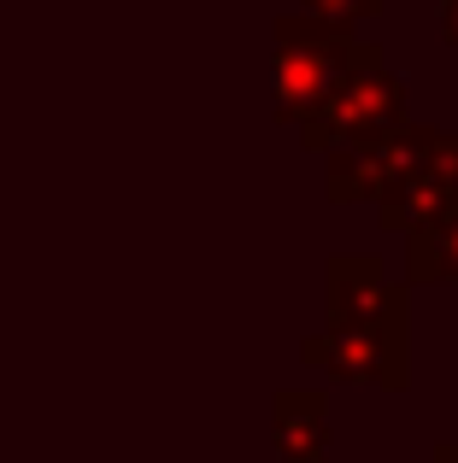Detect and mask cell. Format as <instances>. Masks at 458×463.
<instances>
[{
    "label": "cell",
    "instance_id": "obj_11",
    "mask_svg": "<svg viewBox=\"0 0 458 463\" xmlns=\"http://www.w3.org/2000/svg\"><path fill=\"white\" fill-rule=\"evenodd\" d=\"M435 463H458V440H441L435 446Z\"/></svg>",
    "mask_w": 458,
    "mask_h": 463
},
{
    "label": "cell",
    "instance_id": "obj_6",
    "mask_svg": "<svg viewBox=\"0 0 458 463\" xmlns=\"http://www.w3.org/2000/svg\"><path fill=\"white\" fill-rule=\"evenodd\" d=\"M453 212H458V129H441L429 158L377 205V223L400 241H417L424 229L447 223Z\"/></svg>",
    "mask_w": 458,
    "mask_h": 463
},
{
    "label": "cell",
    "instance_id": "obj_9",
    "mask_svg": "<svg viewBox=\"0 0 458 463\" xmlns=\"http://www.w3.org/2000/svg\"><path fill=\"white\" fill-rule=\"evenodd\" d=\"M300 12L335 24V30H358V24H370L382 12V0H300Z\"/></svg>",
    "mask_w": 458,
    "mask_h": 463
},
{
    "label": "cell",
    "instance_id": "obj_8",
    "mask_svg": "<svg viewBox=\"0 0 458 463\" xmlns=\"http://www.w3.org/2000/svg\"><path fill=\"white\" fill-rule=\"evenodd\" d=\"M406 282H458V212L406 241Z\"/></svg>",
    "mask_w": 458,
    "mask_h": 463
},
{
    "label": "cell",
    "instance_id": "obj_1",
    "mask_svg": "<svg viewBox=\"0 0 458 463\" xmlns=\"http://www.w3.org/2000/svg\"><path fill=\"white\" fill-rule=\"evenodd\" d=\"M271 118L294 129L311 124L353 71L382 65V42H365L358 30H335L311 12H282L271 24Z\"/></svg>",
    "mask_w": 458,
    "mask_h": 463
},
{
    "label": "cell",
    "instance_id": "obj_2",
    "mask_svg": "<svg viewBox=\"0 0 458 463\" xmlns=\"http://www.w3.org/2000/svg\"><path fill=\"white\" fill-rule=\"evenodd\" d=\"M300 364L329 382L382 387L406 393L412 387V323H370V328H323L300 340Z\"/></svg>",
    "mask_w": 458,
    "mask_h": 463
},
{
    "label": "cell",
    "instance_id": "obj_3",
    "mask_svg": "<svg viewBox=\"0 0 458 463\" xmlns=\"http://www.w3.org/2000/svg\"><path fill=\"white\" fill-rule=\"evenodd\" d=\"M406 106H412V94H406V82L394 77L388 65H370V71H353V77L335 89V100L323 106L311 124H300V147L306 153H341L353 147V141H370V136H388V129L412 124L406 118Z\"/></svg>",
    "mask_w": 458,
    "mask_h": 463
},
{
    "label": "cell",
    "instance_id": "obj_10",
    "mask_svg": "<svg viewBox=\"0 0 458 463\" xmlns=\"http://www.w3.org/2000/svg\"><path fill=\"white\" fill-rule=\"evenodd\" d=\"M441 42L458 53V0H441Z\"/></svg>",
    "mask_w": 458,
    "mask_h": 463
},
{
    "label": "cell",
    "instance_id": "obj_7",
    "mask_svg": "<svg viewBox=\"0 0 458 463\" xmlns=\"http://www.w3.org/2000/svg\"><path fill=\"white\" fill-rule=\"evenodd\" d=\"M329 458V393L323 387H276L271 393V463Z\"/></svg>",
    "mask_w": 458,
    "mask_h": 463
},
{
    "label": "cell",
    "instance_id": "obj_4",
    "mask_svg": "<svg viewBox=\"0 0 458 463\" xmlns=\"http://www.w3.org/2000/svg\"><path fill=\"white\" fill-rule=\"evenodd\" d=\"M441 129L435 124H400L388 136H370V141H353V147L329 153L323 158V194L335 205H358V200H388L406 176L429 158Z\"/></svg>",
    "mask_w": 458,
    "mask_h": 463
},
{
    "label": "cell",
    "instance_id": "obj_5",
    "mask_svg": "<svg viewBox=\"0 0 458 463\" xmlns=\"http://www.w3.org/2000/svg\"><path fill=\"white\" fill-rule=\"evenodd\" d=\"M412 323V282H394L377 252H335L323 264V328Z\"/></svg>",
    "mask_w": 458,
    "mask_h": 463
}]
</instances>
